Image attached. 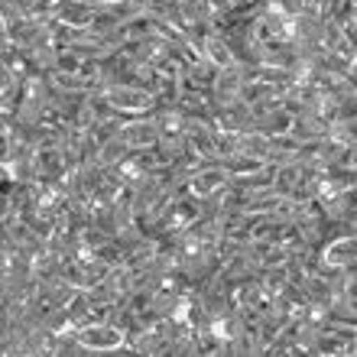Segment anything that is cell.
I'll list each match as a JSON object with an SVG mask.
<instances>
[{"mask_svg": "<svg viewBox=\"0 0 357 357\" xmlns=\"http://www.w3.org/2000/svg\"><path fill=\"white\" fill-rule=\"evenodd\" d=\"M46 13L59 26H91L98 7L88 0H49Z\"/></svg>", "mask_w": 357, "mask_h": 357, "instance_id": "cell-4", "label": "cell"}, {"mask_svg": "<svg viewBox=\"0 0 357 357\" xmlns=\"http://www.w3.org/2000/svg\"><path fill=\"white\" fill-rule=\"evenodd\" d=\"M202 52H205V59L211 62V66H218V68L237 66L234 49H231V43H227V39L221 36V33H211V29H208V36H205V46H202Z\"/></svg>", "mask_w": 357, "mask_h": 357, "instance_id": "cell-10", "label": "cell"}, {"mask_svg": "<svg viewBox=\"0 0 357 357\" xmlns=\"http://www.w3.org/2000/svg\"><path fill=\"white\" fill-rule=\"evenodd\" d=\"M231 185V172H227L225 162H205L198 166L192 176H188V192L198 198H215L218 192H225Z\"/></svg>", "mask_w": 357, "mask_h": 357, "instance_id": "cell-3", "label": "cell"}, {"mask_svg": "<svg viewBox=\"0 0 357 357\" xmlns=\"http://www.w3.org/2000/svg\"><path fill=\"white\" fill-rule=\"evenodd\" d=\"M215 75H218V66H211L208 59H198L182 75V91H211L215 88Z\"/></svg>", "mask_w": 357, "mask_h": 357, "instance_id": "cell-8", "label": "cell"}, {"mask_svg": "<svg viewBox=\"0 0 357 357\" xmlns=\"http://www.w3.org/2000/svg\"><path fill=\"white\" fill-rule=\"evenodd\" d=\"M319 257L335 270H354L357 266V231H344V234L331 237L319 247Z\"/></svg>", "mask_w": 357, "mask_h": 357, "instance_id": "cell-5", "label": "cell"}, {"mask_svg": "<svg viewBox=\"0 0 357 357\" xmlns=\"http://www.w3.org/2000/svg\"><path fill=\"white\" fill-rule=\"evenodd\" d=\"M127 156H130V146H127V140H123L121 133L114 140L101 143V150H98V162H101L104 169H114V166L127 162Z\"/></svg>", "mask_w": 357, "mask_h": 357, "instance_id": "cell-12", "label": "cell"}, {"mask_svg": "<svg viewBox=\"0 0 357 357\" xmlns=\"http://www.w3.org/2000/svg\"><path fill=\"white\" fill-rule=\"evenodd\" d=\"M101 94H104V101L111 104L117 114H123V117H146L160 104L156 94L146 91V88H137V85H107V88H101Z\"/></svg>", "mask_w": 357, "mask_h": 357, "instance_id": "cell-1", "label": "cell"}, {"mask_svg": "<svg viewBox=\"0 0 357 357\" xmlns=\"http://www.w3.org/2000/svg\"><path fill=\"white\" fill-rule=\"evenodd\" d=\"M75 338L85 351H98V354L101 351H121L130 344V335L114 321H88L75 331Z\"/></svg>", "mask_w": 357, "mask_h": 357, "instance_id": "cell-2", "label": "cell"}, {"mask_svg": "<svg viewBox=\"0 0 357 357\" xmlns=\"http://www.w3.org/2000/svg\"><path fill=\"white\" fill-rule=\"evenodd\" d=\"M244 68L241 66H227V68H218L215 75V88H211V94H215V104H227V101H237L241 98V91H244Z\"/></svg>", "mask_w": 357, "mask_h": 357, "instance_id": "cell-7", "label": "cell"}, {"mask_svg": "<svg viewBox=\"0 0 357 357\" xmlns=\"http://www.w3.org/2000/svg\"><path fill=\"white\" fill-rule=\"evenodd\" d=\"M292 121H296V114L286 111V107H273V111L260 114L254 121V130L266 133V137H276V133H289L292 130Z\"/></svg>", "mask_w": 357, "mask_h": 357, "instance_id": "cell-11", "label": "cell"}, {"mask_svg": "<svg viewBox=\"0 0 357 357\" xmlns=\"http://www.w3.org/2000/svg\"><path fill=\"white\" fill-rule=\"evenodd\" d=\"M286 88L273 85V82H264V78H247L244 82V91H241V101L257 107V104H270V101H280Z\"/></svg>", "mask_w": 357, "mask_h": 357, "instance_id": "cell-9", "label": "cell"}, {"mask_svg": "<svg viewBox=\"0 0 357 357\" xmlns=\"http://www.w3.org/2000/svg\"><path fill=\"white\" fill-rule=\"evenodd\" d=\"M121 137L127 140L130 150H150V146L160 143V127L153 121V114H146V117H127L121 127Z\"/></svg>", "mask_w": 357, "mask_h": 357, "instance_id": "cell-6", "label": "cell"}]
</instances>
